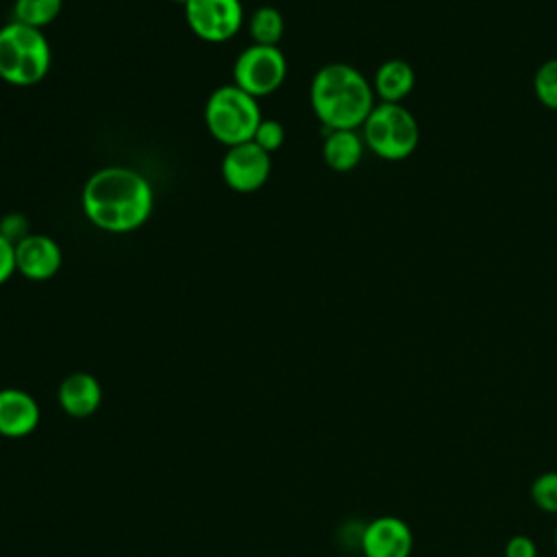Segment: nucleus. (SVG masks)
<instances>
[{"label": "nucleus", "instance_id": "f257e3e1", "mask_svg": "<svg viewBox=\"0 0 557 557\" xmlns=\"http://www.w3.org/2000/svg\"><path fill=\"white\" fill-rule=\"evenodd\" d=\"M81 202L96 228L128 233L150 218L154 196L148 178L139 172L126 165H104L85 181Z\"/></svg>", "mask_w": 557, "mask_h": 557}, {"label": "nucleus", "instance_id": "f03ea898", "mask_svg": "<svg viewBox=\"0 0 557 557\" xmlns=\"http://www.w3.org/2000/svg\"><path fill=\"white\" fill-rule=\"evenodd\" d=\"M311 109L324 131H357L374 109V89L348 63H326L311 81Z\"/></svg>", "mask_w": 557, "mask_h": 557}, {"label": "nucleus", "instance_id": "7ed1b4c3", "mask_svg": "<svg viewBox=\"0 0 557 557\" xmlns=\"http://www.w3.org/2000/svg\"><path fill=\"white\" fill-rule=\"evenodd\" d=\"M52 63L44 30L9 22L0 28V78L15 87H30L46 78Z\"/></svg>", "mask_w": 557, "mask_h": 557}, {"label": "nucleus", "instance_id": "20e7f679", "mask_svg": "<svg viewBox=\"0 0 557 557\" xmlns=\"http://www.w3.org/2000/svg\"><path fill=\"white\" fill-rule=\"evenodd\" d=\"M261 109L255 96L237 87L235 83L222 85L211 91L205 104V124L213 139L226 148L252 141L261 122Z\"/></svg>", "mask_w": 557, "mask_h": 557}, {"label": "nucleus", "instance_id": "39448f33", "mask_svg": "<svg viewBox=\"0 0 557 557\" xmlns=\"http://www.w3.org/2000/svg\"><path fill=\"white\" fill-rule=\"evenodd\" d=\"M361 128L366 146L385 161L411 157L420 141L418 120L403 102L374 104Z\"/></svg>", "mask_w": 557, "mask_h": 557}, {"label": "nucleus", "instance_id": "423d86ee", "mask_svg": "<svg viewBox=\"0 0 557 557\" xmlns=\"http://www.w3.org/2000/svg\"><path fill=\"white\" fill-rule=\"evenodd\" d=\"M287 76V61L278 46H248L233 65V83L255 98L274 94Z\"/></svg>", "mask_w": 557, "mask_h": 557}, {"label": "nucleus", "instance_id": "0eeeda50", "mask_svg": "<svg viewBox=\"0 0 557 557\" xmlns=\"http://www.w3.org/2000/svg\"><path fill=\"white\" fill-rule=\"evenodd\" d=\"M183 11L191 33L211 44L231 39L244 22L239 0H189Z\"/></svg>", "mask_w": 557, "mask_h": 557}, {"label": "nucleus", "instance_id": "6e6552de", "mask_svg": "<svg viewBox=\"0 0 557 557\" xmlns=\"http://www.w3.org/2000/svg\"><path fill=\"white\" fill-rule=\"evenodd\" d=\"M272 170V154L261 150L255 141H244L226 148L222 159L224 183L239 194L257 191L265 185Z\"/></svg>", "mask_w": 557, "mask_h": 557}, {"label": "nucleus", "instance_id": "1a4fd4ad", "mask_svg": "<svg viewBox=\"0 0 557 557\" xmlns=\"http://www.w3.org/2000/svg\"><path fill=\"white\" fill-rule=\"evenodd\" d=\"M363 557H409L413 550V533L398 516H379L370 520L361 533Z\"/></svg>", "mask_w": 557, "mask_h": 557}, {"label": "nucleus", "instance_id": "9d476101", "mask_svg": "<svg viewBox=\"0 0 557 557\" xmlns=\"http://www.w3.org/2000/svg\"><path fill=\"white\" fill-rule=\"evenodd\" d=\"M63 263L61 246L41 233H28L15 244V272L30 281L52 278Z\"/></svg>", "mask_w": 557, "mask_h": 557}, {"label": "nucleus", "instance_id": "9b49d317", "mask_svg": "<svg viewBox=\"0 0 557 557\" xmlns=\"http://www.w3.org/2000/svg\"><path fill=\"white\" fill-rule=\"evenodd\" d=\"M39 424L37 400L17 387L0 389V435L2 437H26Z\"/></svg>", "mask_w": 557, "mask_h": 557}, {"label": "nucleus", "instance_id": "f8f14e48", "mask_svg": "<svg viewBox=\"0 0 557 557\" xmlns=\"http://www.w3.org/2000/svg\"><path fill=\"white\" fill-rule=\"evenodd\" d=\"M57 398L67 416L87 418L100 407L102 387L89 372H72L61 381Z\"/></svg>", "mask_w": 557, "mask_h": 557}, {"label": "nucleus", "instance_id": "ddd939ff", "mask_svg": "<svg viewBox=\"0 0 557 557\" xmlns=\"http://www.w3.org/2000/svg\"><path fill=\"white\" fill-rule=\"evenodd\" d=\"M416 85V72L413 67L403 59H387L383 61L372 81L374 96L381 98V102H403Z\"/></svg>", "mask_w": 557, "mask_h": 557}, {"label": "nucleus", "instance_id": "4468645a", "mask_svg": "<svg viewBox=\"0 0 557 557\" xmlns=\"http://www.w3.org/2000/svg\"><path fill=\"white\" fill-rule=\"evenodd\" d=\"M366 141L357 131H326L322 159L335 172H350L363 157Z\"/></svg>", "mask_w": 557, "mask_h": 557}, {"label": "nucleus", "instance_id": "2eb2a0df", "mask_svg": "<svg viewBox=\"0 0 557 557\" xmlns=\"http://www.w3.org/2000/svg\"><path fill=\"white\" fill-rule=\"evenodd\" d=\"M283 30L285 20L274 7H259L248 22V33L257 46H276L283 37Z\"/></svg>", "mask_w": 557, "mask_h": 557}, {"label": "nucleus", "instance_id": "dca6fc26", "mask_svg": "<svg viewBox=\"0 0 557 557\" xmlns=\"http://www.w3.org/2000/svg\"><path fill=\"white\" fill-rule=\"evenodd\" d=\"M63 0H15L13 20L33 28L44 30L61 13Z\"/></svg>", "mask_w": 557, "mask_h": 557}, {"label": "nucleus", "instance_id": "f3484780", "mask_svg": "<svg viewBox=\"0 0 557 557\" xmlns=\"http://www.w3.org/2000/svg\"><path fill=\"white\" fill-rule=\"evenodd\" d=\"M535 98L546 109H557V59L544 61L533 76Z\"/></svg>", "mask_w": 557, "mask_h": 557}, {"label": "nucleus", "instance_id": "a211bd4d", "mask_svg": "<svg viewBox=\"0 0 557 557\" xmlns=\"http://www.w3.org/2000/svg\"><path fill=\"white\" fill-rule=\"evenodd\" d=\"M531 500L537 509L557 516V470L542 472L531 483Z\"/></svg>", "mask_w": 557, "mask_h": 557}, {"label": "nucleus", "instance_id": "6ab92c4d", "mask_svg": "<svg viewBox=\"0 0 557 557\" xmlns=\"http://www.w3.org/2000/svg\"><path fill=\"white\" fill-rule=\"evenodd\" d=\"M252 141H255L261 150H265L268 154H272V152H276V150L283 146V141H285V128H283V124H281L278 120H261L259 126H257V131H255Z\"/></svg>", "mask_w": 557, "mask_h": 557}, {"label": "nucleus", "instance_id": "aec40b11", "mask_svg": "<svg viewBox=\"0 0 557 557\" xmlns=\"http://www.w3.org/2000/svg\"><path fill=\"white\" fill-rule=\"evenodd\" d=\"M505 557H537V546H535L533 537L518 533L507 540Z\"/></svg>", "mask_w": 557, "mask_h": 557}, {"label": "nucleus", "instance_id": "412c9836", "mask_svg": "<svg viewBox=\"0 0 557 557\" xmlns=\"http://www.w3.org/2000/svg\"><path fill=\"white\" fill-rule=\"evenodd\" d=\"M15 272V244L0 233V285Z\"/></svg>", "mask_w": 557, "mask_h": 557}, {"label": "nucleus", "instance_id": "4be33fe9", "mask_svg": "<svg viewBox=\"0 0 557 557\" xmlns=\"http://www.w3.org/2000/svg\"><path fill=\"white\" fill-rule=\"evenodd\" d=\"M0 233L11 239L13 244H17L20 239H24L28 235V226H26V220L22 215H7L2 226H0Z\"/></svg>", "mask_w": 557, "mask_h": 557}, {"label": "nucleus", "instance_id": "5701e85b", "mask_svg": "<svg viewBox=\"0 0 557 557\" xmlns=\"http://www.w3.org/2000/svg\"><path fill=\"white\" fill-rule=\"evenodd\" d=\"M174 2H178V4H183V7H185L189 0H174Z\"/></svg>", "mask_w": 557, "mask_h": 557}, {"label": "nucleus", "instance_id": "b1692460", "mask_svg": "<svg viewBox=\"0 0 557 557\" xmlns=\"http://www.w3.org/2000/svg\"><path fill=\"white\" fill-rule=\"evenodd\" d=\"M555 548H557V527H555Z\"/></svg>", "mask_w": 557, "mask_h": 557}, {"label": "nucleus", "instance_id": "393cba45", "mask_svg": "<svg viewBox=\"0 0 557 557\" xmlns=\"http://www.w3.org/2000/svg\"><path fill=\"white\" fill-rule=\"evenodd\" d=\"M468 557H479V555H468Z\"/></svg>", "mask_w": 557, "mask_h": 557}]
</instances>
